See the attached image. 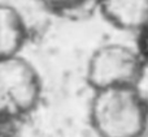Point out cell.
Returning <instances> with one entry per match:
<instances>
[{
  "mask_svg": "<svg viewBox=\"0 0 148 137\" xmlns=\"http://www.w3.org/2000/svg\"><path fill=\"white\" fill-rule=\"evenodd\" d=\"M88 120L97 137H147L148 95L140 85L94 90Z\"/></svg>",
  "mask_w": 148,
  "mask_h": 137,
  "instance_id": "6da1fadb",
  "label": "cell"
},
{
  "mask_svg": "<svg viewBox=\"0 0 148 137\" xmlns=\"http://www.w3.org/2000/svg\"><path fill=\"white\" fill-rule=\"evenodd\" d=\"M43 81L22 54L0 59V137H12L38 109Z\"/></svg>",
  "mask_w": 148,
  "mask_h": 137,
  "instance_id": "7a4b0ae2",
  "label": "cell"
},
{
  "mask_svg": "<svg viewBox=\"0 0 148 137\" xmlns=\"http://www.w3.org/2000/svg\"><path fill=\"white\" fill-rule=\"evenodd\" d=\"M147 67L133 46L109 42L97 46L91 52L86 63L84 77L92 91L140 85Z\"/></svg>",
  "mask_w": 148,
  "mask_h": 137,
  "instance_id": "3957f363",
  "label": "cell"
},
{
  "mask_svg": "<svg viewBox=\"0 0 148 137\" xmlns=\"http://www.w3.org/2000/svg\"><path fill=\"white\" fill-rule=\"evenodd\" d=\"M96 9L112 26L135 33L148 24V0H95Z\"/></svg>",
  "mask_w": 148,
  "mask_h": 137,
  "instance_id": "277c9868",
  "label": "cell"
},
{
  "mask_svg": "<svg viewBox=\"0 0 148 137\" xmlns=\"http://www.w3.org/2000/svg\"><path fill=\"white\" fill-rule=\"evenodd\" d=\"M29 34L22 12L9 3L0 1V59L22 54Z\"/></svg>",
  "mask_w": 148,
  "mask_h": 137,
  "instance_id": "5b68a950",
  "label": "cell"
},
{
  "mask_svg": "<svg viewBox=\"0 0 148 137\" xmlns=\"http://www.w3.org/2000/svg\"><path fill=\"white\" fill-rule=\"evenodd\" d=\"M38 1L56 15L73 18H78L83 13L88 12L87 9L88 5L96 8L95 0H38Z\"/></svg>",
  "mask_w": 148,
  "mask_h": 137,
  "instance_id": "8992f818",
  "label": "cell"
},
{
  "mask_svg": "<svg viewBox=\"0 0 148 137\" xmlns=\"http://www.w3.org/2000/svg\"><path fill=\"white\" fill-rule=\"evenodd\" d=\"M134 50L148 65V24L134 33Z\"/></svg>",
  "mask_w": 148,
  "mask_h": 137,
  "instance_id": "52a82bcc",
  "label": "cell"
}]
</instances>
